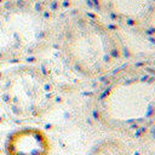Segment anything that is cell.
I'll return each mask as SVG.
<instances>
[{
    "mask_svg": "<svg viewBox=\"0 0 155 155\" xmlns=\"http://www.w3.org/2000/svg\"><path fill=\"white\" fill-rule=\"evenodd\" d=\"M97 110L104 124L119 131L155 125V73L135 70L115 79L101 95Z\"/></svg>",
    "mask_w": 155,
    "mask_h": 155,
    "instance_id": "6da1fadb",
    "label": "cell"
},
{
    "mask_svg": "<svg viewBox=\"0 0 155 155\" xmlns=\"http://www.w3.org/2000/svg\"><path fill=\"white\" fill-rule=\"evenodd\" d=\"M86 155H131V153L120 138L102 137L91 145Z\"/></svg>",
    "mask_w": 155,
    "mask_h": 155,
    "instance_id": "8992f818",
    "label": "cell"
},
{
    "mask_svg": "<svg viewBox=\"0 0 155 155\" xmlns=\"http://www.w3.org/2000/svg\"><path fill=\"white\" fill-rule=\"evenodd\" d=\"M109 3L116 15L133 23L149 20L155 10V0H109Z\"/></svg>",
    "mask_w": 155,
    "mask_h": 155,
    "instance_id": "5b68a950",
    "label": "cell"
},
{
    "mask_svg": "<svg viewBox=\"0 0 155 155\" xmlns=\"http://www.w3.org/2000/svg\"><path fill=\"white\" fill-rule=\"evenodd\" d=\"M10 98L23 115L40 116L53 102V87L44 73L38 69H26L11 79Z\"/></svg>",
    "mask_w": 155,
    "mask_h": 155,
    "instance_id": "3957f363",
    "label": "cell"
},
{
    "mask_svg": "<svg viewBox=\"0 0 155 155\" xmlns=\"http://www.w3.org/2000/svg\"><path fill=\"white\" fill-rule=\"evenodd\" d=\"M63 53L76 73L93 79L113 69L120 57V47L116 38L102 23L83 15L67 27Z\"/></svg>",
    "mask_w": 155,
    "mask_h": 155,
    "instance_id": "7a4b0ae2",
    "label": "cell"
},
{
    "mask_svg": "<svg viewBox=\"0 0 155 155\" xmlns=\"http://www.w3.org/2000/svg\"><path fill=\"white\" fill-rule=\"evenodd\" d=\"M153 155H155V154H153Z\"/></svg>",
    "mask_w": 155,
    "mask_h": 155,
    "instance_id": "52a82bcc",
    "label": "cell"
},
{
    "mask_svg": "<svg viewBox=\"0 0 155 155\" xmlns=\"http://www.w3.org/2000/svg\"><path fill=\"white\" fill-rule=\"evenodd\" d=\"M51 141L39 127H23L7 137L5 150L7 155H50Z\"/></svg>",
    "mask_w": 155,
    "mask_h": 155,
    "instance_id": "277c9868",
    "label": "cell"
}]
</instances>
